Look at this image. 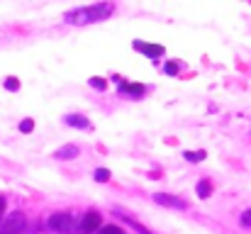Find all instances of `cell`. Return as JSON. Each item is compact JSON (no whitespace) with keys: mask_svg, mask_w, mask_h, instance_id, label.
<instances>
[{"mask_svg":"<svg viewBox=\"0 0 251 234\" xmlns=\"http://www.w3.org/2000/svg\"><path fill=\"white\" fill-rule=\"evenodd\" d=\"M112 2H95V5H83L76 10H69L64 15V20L69 25H93V22H102L112 15Z\"/></svg>","mask_w":251,"mask_h":234,"instance_id":"obj_1","label":"cell"},{"mask_svg":"<svg viewBox=\"0 0 251 234\" xmlns=\"http://www.w3.org/2000/svg\"><path fill=\"white\" fill-rule=\"evenodd\" d=\"M49 230L56 234H71L74 232V217L69 212H54L49 217Z\"/></svg>","mask_w":251,"mask_h":234,"instance_id":"obj_2","label":"cell"},{"mask_svg":"<svg viewBox=\"0 0 251 234\" xmlns=\"http://www.w3.org/2000/svg\"><path fill=\"white\" fill-rule=\"evenodd\" d=\"M100 225H102L100 212L90 210V212H85L83 215V220H81V225H78V232L81 234H95L98 230H100Z\"/></svg>","mask_w":251,"mask_h":234,"instance_id":"obj_3","label":"cell"},{"mask_svg":"<svg viewBox=\"0 0 251 234\" xmlns=\"http://www.w3.org/2000/svg\"><path fill=\"white\" fill-rule=\"evenodd\" d=\"M22 230H25V215H22V212H15V215H10V217L5 220L0 234H20Z\"/></svg>","mask_w":251,"mask_h":234,"instance_id":"obj_4","label":"cell"},{"mask_svg":"<svg viewBox=\"0 0 251 234\" xmlns=\"http://www.w3.org/2000/svg\"><path fill=\"white\" fill-rule=\"evenodd\" d=\"M154 200H156L159 205H164V208L188 210V203H185V200H180V198H176V195H168V193H156V195H154Z\"/></svg>","mask_w":251,"mask_h":234,"instance_id":"obj_5","label":"cell"},{"mask_svg":"<svg viewBox=\"0 0 251 234\" xmlns=\"http://www.w3.org/2000/svg\"><path fill=\"white\" fill-rule=\"evenodd\" d=\"M134 49H137L139 54L149 56V59H159V56L166 54V49H164L161 44H147V42H134Z\"/></svg>","mask_w":251,"mask_h":234,"instance_id":"obj_6","label":"cell"},{"mask_svg":"<svg viewBox=\"0 0 251 234\" xmlns=\"http://www.w3.org/2000/svg\"><path fill=\"white\" fill-rule=\"evenodd\" d=\"M120 93L122 95H132V98H142L147 93V88L139 85V83H120Z\"/></svg>","mask_w":251,"mask_h":234,"instance_id":"obj_7","label":"cell"},{"mask_svg":"<svg viewBox=\"0 0 251 234\" xmlns=\"http://www.w3.org/2000/svg\"><path fill=\"white\" fill-rule=\"evenodd\" d=\"M54 156H56V158H61V161L76 158V156H78V147H76V144H66V147L56 149V152H54Z\"/></svg>","mask_w":251,"mask_h":234,"instance_id":"obj_8","label":"cell"},{"mask_svg":"<svg viewBox=\"0 0 251 234\" xmlns=\"http://www.w3.org/2000/svg\"><path fill=\"white\" fill-rule=\"evenodd\" d=\"M66 125L69 127H78V130H90V122L83 115H66Z\"/></svg>","mask_w":251,"mask_h":234,"instance_id":"obj_9","label":"cell"},{"mask_svg":"<svg viewBox=\"0 0 251 234\" xmlns=\"http://www.w3.org/2000/svg\"><path fill=\"white\" fill-rule=\"evenodd\" d=\"M210 193H212V185H210V181H200V183H198V195L205 200V198H210Z\"/></svg>","mask_w":251,"mask_h":234,"instance_id":"obj_10","label":"cell"},{"mask_svg":"<svg viewBox=\"0 0 251 234\" xmlns=\"http://www.w3.org/2000/svg\"><path fill=\"white\" fill-rule=\"evenodd\" d=\"M93 178H95L98 183H105V181H110V171H107V168H95Z\"/></svg>","mask_w":251,"mask_h":234,"instance_id":"obj_11","label":"cell"},{"mask_svg":"<svg viewBox=\"0 0 251 234\" xmlns=\"http://www.w3.org/2000/svg\"><path fill=\"white\" fill-rule=\"evenodd\" d=\"M185 161H193V163H198V161H202L205 158V152H185Z\"/></svg>","mask_w":251,"mask_h":234,"instance_id":"obj_12","label":"cell"},{"mask_svg":"<svg viewBox=\"0 0 251 234\" xmlns=\"http://www.w3.org/2000/svg\"><path fill=\"white\" fill-rule=\"evenodd\" d=\"M95 234H125L120 227H115V225H107V227H100Z\"/></svg>","mask_w":251,"mask_h":234,"instance_id":"obj_13","label":"cell"},{"mask_svg":"<svg viewBox=\"0 0 251 234\" xmlns=\"http://www.w3.org/2000/svg\"><path fill=\"white\" fill-rule=\"evenodd\" d=\"M90 88H95V90H105L107 83H105L102 78H90Z\"/></svg>","mask_w":251,"mask_h":234,"instance_id":"obj_14","label":"cell"},{"mask_svg":"<svg viewBox=\"0 0 251 234\" xmlns=\"http://www.w3.org/2000/svg\"><path fill=\"white\" fill-rule=\"evenodd\" d=\"M32 130H34V122H32V120H22V122H20V132L27 134V132H32Z\"/></svg>","mask_w":251,"mask_h":234,"instance_id":"obj_15","label":"cell"},{"mask_svg":"<svg viewBox=\"0 0 251 234\" xmlns=\"http://www.w3.org/2000/svg\"><path fill=\"white\" fill-rule=\"evenodd\" d=\"M5 88H7V90H17V88H20V80H17V78H7V80H5Z\"/></svg>","mask_w":251,"mask_h":234,"instance_id":"obj_16","label":"cell"},{"mask_svg":"<svg viewBox=\"0 0 251 234\" xmlns=\"http://www.w3.org/2000/svg\"><path fill=\"white\" fill-rule=\"evenodd\" d=\"M164 71H166L168 76H176V74H178V66H176V64H166V66H164Z\"/></svg>","mask_w":251,"mask_h":234,"instance_id":"obj_17","label":"cell"},{"mask_svg":"<svg viewBox=\"0 0 251 234\" xmlns=\"http://www.w3.org/2000/svg\"><path fill=\"white\" fill-rule=\"evenodd\" d=\"M242 225H247V227L251 225V210H247V212L242 215Z\"/></svg>","mask_w":251,"mask_h":234,"instance_id":"obj_18","label":"cell"},{"mask_svg":"<svg viewBox=\"0 0 251 234\" xmlns=\"http://www.w3.org/2000/svg\"><path fill=\"white\" fill-rule=\"evenodd\" d=\"M2 217H5V198H0V222H2Z\"/></svg>","mask_w":251,"mask_h":234,"instance_id":"obj_19","label":"cell"}]
</instances>
